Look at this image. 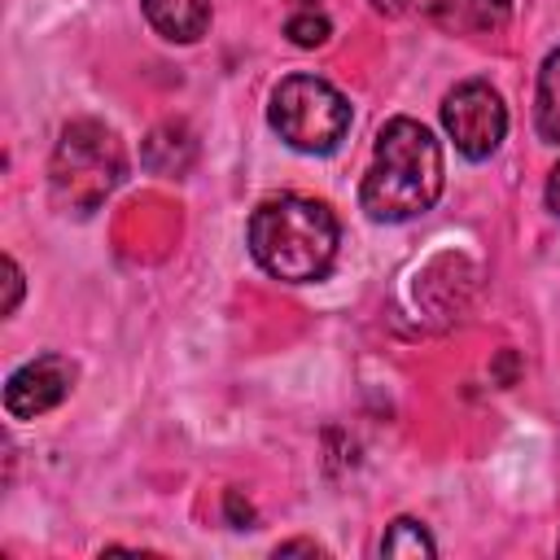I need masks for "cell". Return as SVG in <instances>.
<instances>
[{
    "instance_id": "obj_1",
    "label": "cell",
    "mask_w": 560,
    "mask_h": 560,
    "mask_svg": "<svg viewBox=\"0 0 560 560\" xmlns=\"http://www.w3.org/2000/svg\"><path fill=\"white\" fill-rule=\"evenodd\" d=\"M442 192V149L416 118H389L376 131L372 166L359 201L376 223H407L424 214Z\"/></svg>"
},
{
    "instance_id": "obj_2",
    "label": "cell",
    "mask_w": 560,
    "mask_h": 560,
    "mask_svg": "<svg viewBox=\"0 0 560 560\" xmlns=\"http://www.w3.org/2000/svg\"><path fill=\"white\" fill-rule=\"evenodd\" d=\"M337 219L315 197H271L249 214V254L254 262L284 280V284H311L324 280L337 258Z\"/></svg>"
},
{
    "instance_id": "obj_3",
    "label": "cell",
    "mask_w": 560,
    "mask_h": 560,
    "mask_svg": "<svg viewBox=\"0 0 560 560\" xmlns=\"http://www.w3.org/2000/svg\"><path fill=\"white\" fill-rule=\"evenodd\" d=\"M122 171H127L122 140L96 118H74L57 136L48 162V188L66 214H92L118 188Z\"/></svg>"
},
{
    "instance_id": "obj_4",
    "label": "cell",
    "mask_w": 560,
    "mask_h": 560,
    "mask_svg": "<svg viewBox=\"0 0 560 560\" xmlns=\"http://www.w3.org/2000/svg\"><path fill=\"white\" fill-rule=\"evenodd\" d=\"M267 118L298 153H332L350 131V101L319 74H289L271 88Z\"/></svg>"
},
{
    "instance_id": "obj_5",
    "label": "cell",
    "mask_w": 560,
    "mask_h": 560,
    "mask_svg": "<svg viewBox=\"0 0 560 560\" xmlns=\"http://www.w3.org/2000/svg\"><path fill=\"white\" fill-rule=\"evenodd\" d=\"M442 127L446 136L455 140V149L472 162L490 158L499 144H503V131H508V105L503 96L481 83V79H468L459 88L446 92L442 101Z\"/></svg>"
},
{
    "instance_id": "obj_6",
    "label": "cell",
    "mask_w": 560,
    "mask_h": 560,
    "mask_svg": "<svg viewBox=\"0 0 560 560\" xmlns=\"http://www.w3.org/2000/svg\"><path fill=\"white\" fill-rule=\"evenodd\" d=\"M79 368L66 354H39L31 363H22L9 385H4V411L13 420H35L44 411H52L57 402H66V394L74 389Z\"/></svg>"
},
{
    "instance_id": "obj_7",
    "label": "cell",
    "mask_w": 560,
    "mask_h": 560,
    "mask_svg": "<svg viewBox=\"0 0 560 560\" xmlns=\"http://www.w3.org/2000/svg\"><path fill=\"white\" fill-rule=\"evenodd\" d=\"M149 26L171 44H197L210 26V0H140Z\"/></svg>"
},
{
    "instance_id": "obj_8",
    "label": "cell",
    "mask_w": 560,
    "mask_h": 560,
    "mask_svg": "<svg viewBox=\"0 0 560 560\" xmlns=\"http://www.w3.org/2000/svg\"><path fill=\"white\" fill-rule=\"evenodd\" d=\"M197 158V140L184 122H158L144 140V166L158 175H184Z\"/></svg>"
},
{
    "instance_id": "obj_9",
    "label": "cell",
    "mask_w": 560,
    "mask_h": 560,
    "mask_svg": "<svg viewBox=\"0 0 560 560\" xmlns=\"http://www.w3.org/2000/svg\"><path fill=\"white\" fill-rule=\"evenodd\" d=\"M433 18L459 35H486L508 26V0H442Z\"/></svg>"
},
{
    "instance_id": "obj_10",
    "label": "cell",
    "mask_w": 560,
    "mask_h": 560,
    "mask_svg": "<svg viewBox=\"0 0 560 560\" xmlns=\"http://www.w3.org/2000/svg\"><path fill=\"white\" fill-rule=\"evenodd\" d=\"M534 122H538V136L560 144V48L542 61L538 70V96H534Z\"/></svg>"
},
{
    "instance_id": "obj_11",
    "label": "cell",
    "mask_w": 560,
    "mask_h": 560,
    "mask_svg": "<svg viewBox=\"0 0 560 560\" xmlns=\"http://www.w3.org/2000/svg\"><path fill=\"white\" fill-rule=\"evenodd\" d=\"M381 551H385V556H411V560H420V556H433L438 547H433V538L424 534V525H420V521L398 516V521L385 529Z\"/></svg>"
},
{
    "instance_id": "obj_12",
    "label": "cell",
    "mask_w": 560,
    "mask_h": 560,
    "mask_svg": "<svg viewBox=\"0 0 560 560\" xmlns=\"http://www.w3.org/2000/svg\"><path fill=\"white\" fill-rule=\"evenodd\" d=\"M284 35H289L298 48H319V44H328L332 22H328L319 9H298V13L284 22Z\"/></svg>"
},
{
    "instance_id": "obj_13",
    "label": "cell",
    "mask_w": 560,
    "mask_h": 560,
    "mask_svg": "<svg viewBox=\"0 0 560 560\" xmlns=\"http://www.w3.org/2000/svg\"><path fill=\"white\" fill-rule=\"evenodd\" d=\"M4 315H13L18 311V302H22V271H18V262L13 258H4Z\"/></svg>"
},
{
    "instance_id": "obj_14",
    "label": "cell",
    "mask_w": 560,
    "mask_h": 560,
    "mask_svg": "<svg viewBox=\"0 0 560 560\" xmlns=\"http://www.w3.org/2000/svg\"><path fill=\"white\" fill-rule=\"evenodd\" d=\"M547 206L560 214V162L551 166V175H547Z\"/></svg>"
},
{
    "instance_id": "obj_15",
    "label": "cell",
    "mask_w": 560,
    "mask_h": 560,
    "mask_svg": "<svg viewBox=\"0 0 560 560\" xmlns=\"http://www.w3.org/2000/svg\"><path fill=\"white\" fill-rule=\"evenodd\" d=\"M228 516H232V521H236V525H245V521H249V516H254V512H249V503H245V508H241V494H236V490H232V494H228Z\"/></svg>"
},
{
    "instance_id": "obj_16",
    "label": "cell",
    "mask_w": 560,
    "mask_h": 560,
    "mask_svg": "<svg viewBox=\"0 0 560 560\" xmlns=\"http://www.w3.org/2000/svg\"><path fill=\"white\" fill-rule=\"evenodd\" d=\"M407 4H411V0H372V9H376V13H389V18H394V13H402Z\"/></svg>"
},
{
    "instance_id": "obj_17",
    "label": "cell",
    "mask_w": 560,
    "mask_h": 560,
    "mask_svg": "<svg viewBox=\"0 0 560 560\" xmlns=\"http://www.w3.org/2000/svg\"><path fill=\"white\" fill-rule=\"evenodd\" d=\"M293 551H319L315 542H284V547H276V556H293Z\"/></svg>"
}]
</instances>
